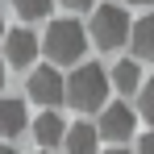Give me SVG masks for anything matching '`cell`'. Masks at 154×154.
<instances>
[{
    "label": "cell",
    "mask_w": 154,
    "mask_h": 154,
    "mask_svg": "<svg viewBox=\"0 0 154 154\" xmlns=\"http://www.w3.org/2000/svg\"><path fill=\"white\" fill-rule=\"evenodd\" d=\"M104 96H108V75H104V67H96V63L75 67V75L67 79V100L75 104V108H83V112H96L104 104Z\"/></svg>",
    "instance_id": "6da1fadb"
},
{
    "label": "cell",
    "mask_w": 154,
    "mask_h": 154,
    "mask_svg": "<svg viewBox=\"0 0 154 154\" xmlns=\"http://www.w3.org/2000/svg\"><path fill=\"white\" fill-rule=\"evenodd\" d=\"M83 46H88V33H83L79 21H71V17L50 21V29H46V54H50V63H75L83 54Z\"/></svg>",
    "instance_id": "7a4b0ae2"
},
{
    "label": "cell",
    "mask_w": 154,
    "mask_h": 154,
    "mask_svg": "<svg viewBox=\"0 0 154 154\" xmlns=\"http://www.w3.org/2000/svg\"><path fill=\"white\" fill-rule=\"evenodd\" d=\"M129 33H133V25H129L125 8H117V4H100V8H96V17H92V38H96L100 50L125 46Z\"/></svg>",
    "instance_id": "3957f363"
},
{
    "label": "cell",
    "mask_w": 154,
    "mask_h": 154,
    "mask_svg": "<svg viewBox=\"0 0 154 154\" xmlns=\"http://www.w3.org/2000/svg\"><path fill=\"white\" fill-rule=\"evenodd\" d=\"M29 100L42 104V108H58V104L67 100V79L58 75L54 67H38V71H29Z\"/></svg>",
    "instance_id": "277c9868"
},
{
    "label": "cell",
    "mask_w": 154,
    "mask_h": 154,
    "mask_svg": "<svg viewBox=\"0 0 154 154\" xmlns=\"http://www.w3.org/2000/svg\"><path fill=\"white\" fill-rule=\"evenodd\" d=\"M129 133H133V108H129V104H108L100 112V137L125 142Z\"/></svg>",
    "instance_id": "5b68a950"
},
{
    "label": "cell",
    "mask_w": 154,
    "mask_h": 154,
    "mask_svg": "<svg viewBox=\"0 0 154 154\" xmlns=\"http://www.w3.org/2000/svg\"><path fill=\"white\" fill-rule=\"evenodd\" d=\"M33 54H38V38H33L29 29H13V33L4 38V58H8V67H29Z\"/></svg>",
    "instance_id": "8992f818"
},
{
    "label": "cell",
    "mask_w": 154,
    "mask_h": 154,
    "mask_svg": "<svg viewBox=\"0 0 154 154\" xmlns=\"http://www.w3.org/2000/svg\"><path fill=\"white\" fill-rule=\"evenodd\" d=\"M33 137H38V146H46V150H50V146H58V142L67 137V125H63V117H58L54 108H46V112L33 121Z\"/></svg>",
    "instance_id": "52a82bcc"
},
{
    "label": "cell",
    "mask_w": 154,
    "mask_h": 154,
    "mask_svg": "<svg viewBox=\"0 0 154 154\" xmlns=\"http://www.w3.org/2000/svg\"><path fill=\"white\" fill-rule=\"evenodd\" d=\"M96 142H100V129L83 125V121H75V125L67 129V137H63L67 154H96Z\"/></svg>",
    "instance_id": "ba28073f"
},
{
    "label": "cell",
    "mask_w": 154,
    "mask_h": 154,
    "mask_svg": "<svg viewBox=\"0 0 154 154\" xmlns=\"http://www.w3.org/2000/svg\"><path fill=\"white\" fill-rule=\"evenodd\" d=\"M17 133H25V104L21 100H0V137L13 142Z\"/></svg>",
    "instance_id": "9c48e42d"
},
{
    "label": "cell",
    "mask_w": 154,
    "mask_h": 154,
    "mask_svg": "<svg viewBox=\"0 0 154 154\" xmlns=\"http://www.w3.org/2000/svg\"><path fill=\"white\" fill-rule=\"evenodd\" d=\"M129 42H133V50L142 54L146 63H154V13H150V17H142V21L133 25Z\"/></svg>",
    "instance_id": "30bf717a"
},
{
    "label": "cell",
    "mask_w": 154,
    "mask_h": 154,
    "mask_svg": "<svg viewBox=\"0 0 154 154\" xmlns=\"http://www.w3.org/2000/svg\"><path fill=\"white\" fill-rule=\"evenodd\" d=\"M112 88H117V92H137V88H142V71H137L133 58H121V63L112 67Z\"/></svg>",
    "instance_id": "8fae6325"
},
{
    "label": "cell",
    "mask_w": 154,
    "mask_h": 154,
    "mask_svg": "<svg viewBox=\"0 0 154 154\" xmlns=\"http://www.w3.org/2000/svg\"><path fill=\"white\" fill-rule=\"evenodd\" d=\"M13 8H17L21 17H29V21H38V17L50 13V0H13Z\"/></svg>",
    "instance_id": "7c38bea8"
},
{
    "label": "cell",
    "mask_w": 154,
    "mask_h": 154,
    "mask_svg": "<svg viewBox=\"0 0 154 154\" xmlns=\"http://www.w3.org/2000/svg\"><path fill=\"white\" fill-rule=\"evenodd\" d=\"M142 117H146V121H154V79H146V83H142Z\"/></svg>",
    "instance_id": "4fadbf2b"
},
{
    "label": "cell",
    "mask_w": 154,
    "mask_h": 154,
    "mask_svg": "<svg viewBox=\"0 0 154 154\" xmlns=\"http://www.w3.org/2000/svg\"><path fill=\"white\" fill-rule=\"evenodd\" d=\"M67 8H75V13H83V8H96V0H63Z\"/></svg>",
    "instance_id": "5bb4252c"
},
{
    "label": "cell",
    "mask_w": 154,
    "mask_h": 154,
    "mask_svg": "<svg viewBox=\"0 0 154 154\" xmlns=\"http://www.w3.org/2000/svg\"><path fill=\"white\" fill-rule=\"evenodd\" d=\"M137 154H154V129L142 137V146H137Z\"/></svg>",
    "instance_id": "9a60e30c"
},
{
    "label": "cell",
    "mask_w": 154,
    "mask_h": 154,
    "mask_svg": "<svg viewBox=\"0 0 154 154\" xmlns=\"http://www.w3.org/2000/svg\"><path fill=\"white\" fill-rule=\"evenodd\" d=\"M0 88H4V63H0Z\"/></svg>",
    "instance_id": "2e32d148"
},
{
    "label": "cell",
    "mask_w": 154,
    "mask_h": 154,
    "mask_svg": "<svg viewBox=\"0 0 154 154\" xmlns=\"http://www.w3.org/2000/svg\"><path fill=\"white\" fill-rule=\"evenodd\" d=\"M0 154H17V150H8V146H0Z\"/></svg>",
    "instance_id": "e0dca14e"
},
{
    "label": "cell",
    "mask_w": 154,
    "mask_h": 154,
    "mask_svg": "<svg viewBox=\"0 0 154 154\" xmlns=\"http://www.w3.org/2000/svg\"><path fill=\"white\" fill-rule=\"evenodd\" d=\"M129 4H150V0H129Z\"/></svg>",
    "instance_id": "ac0fdd59"
},
{
    "label": "cell",
    "mask_w": 154,
    "mask_h": 154,
    "mask_svg": "<svg viewBox=\"0 0 154 154\" xmlns=\"http://www.w3.org/2000/svg\"><path fill=\"white\" fill-rule=\"evenodd\" d=\"M0 38H4V17H0Z\"/></svg>",
    "instance_id": "d6986e66"
},
{
    "label": "cell",
    "mask_w": 154,
    "mask_h": 154,
    "mask_svg": "<svg viewBox=\"0 0 154 154\" xmlns=\"http://www.w3.org/2000/svg\"><path fill=\"white\" fill-rule=\"evenodd\" d=\"M108 154H129V150H108Z\"/></svg>",
    "instance_id": "ffe728a7"
},
{
    "label": "cell",
    "mask_w": 154,
    "mask_h": 154,
    "mask_svg": "<svg viewBox=\"0 0 154 154\" xmlns=\"http://www.w3.org/2000/svg\"><path fill=\"white\" fill-rule=\"evenodd\" d=\"M38 154H46V150H38Z\"/></svg>",
    "instance_id": "44dd1931"
}]
</instances>
